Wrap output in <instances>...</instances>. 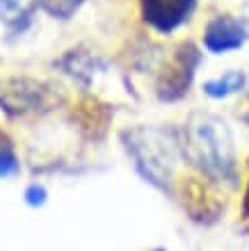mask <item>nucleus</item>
<instances>
[{"mask_svg": "<svg viewBox=\"0 0 249 251\" xmlns=\"http://www.w3.org/2000/svg\"><path fill=\"white\" fill-rule=\"evenodd\" d=\"M181 155L213 183L236 180V146L226 121L210 112H192L178 132Z\"/></svg>", "mask_w": 249, "mask_h": 251, "instance_id": "nucleus-1", "label": "nucleus"}, {"mask_svg": "<svg viewBox=\"0 0 249 251\" xmlns=\"http://www.w3.org/2000/svg\"><path fill=\"white\" fill-rule=\"evenodd\" d=\"M119 139L139 178L160 192H171L174 169L181 155L178 132L163 126H131L121 130Z\"/></svg>", "mask_w": 249, "mask_h": 251, "instance_id": "nucleus-2", "label": "nucleus"}, {"mask_svg": "<svg viewBox=\"0 0 249 251\" xmlns=\"http://www.w3.org/2000/svg\"><path fill=\"white\" fill-rule=\"evenodd\" d=\"M66 100L64 89L57 82L16 75L0 82V110L7 117L46 114Z\"/></svg>", "mask_w": 249, "mask_h": 251, "instance_id": "nucleus-3", "label": "nucleus"}, {"mask_svg": "<svg viewBox=\"0 0 249 251\" xmlns=\"http://www.w3.org/2000/svg\"><path fill=\"white\" fill-rule=\"evenodd\" d=\"M203 55L194 41H181L156 75V96L160 103H176L190 92L197 69L201 66Z\"/></svg>", "mask_w": 249, "mask_h": 251, "instance_id": "nucleus-4", "label": "nucleus"}, {"mask_svg": "<svg viewBox=\"0 0 249 251\" xmlns=\"http://www.w3.org/2000/svg\"><path fill=\"white\" fill-rule=\"evenodd\" d=\"M197 5L199 0H139V12L151 30L171 34L192 19Z\"/></svg>", "mask_w": 249, "mask_h": 251, "instance_id": "nucleus-5", "label": "nucleus"}, {"mask_svg": "<svg viewBox=\"0 0 249 251\" xmlns=\"http://www.w3.org/2000/svg\"><path fill=\"white\" fill-rule=\"evenodd\" d=\"M249 30L240 19L231 14H217L206 23L203 30V48L213 55H226L247 44Z\"/></svg>", "mask_w": 249, "mask_h": 251, "instance_id": "nucleus-6", "label": "nucleus"}, {"mask_svg": "<svg viewBox=\"0 0 249 251\" xmlns=\"http://www.w3.org/2000/svg\"><path fill=\"white\" fill-rule=\"evenodd\" d=\"M53 66L62 71L64 75H69L71 80H76L83 89H89L94 82V78L99 73H105L110 69V62L101 57L99 53H94L85 46L69 48L59 55L57 60H53Z\"/></svg>", "mask_w": 249, "mask_h": 251, "instance_id": "nucleus-7", "label": "nucleus"}, {"mask_svg": "<svg viewBox=\"0 0 249 251\" xmlns=\"http://www.w3.org/2000/svg\"><path fill=\"white\" fill-rule=\"evenodd\" d=\"M208 183L213 180L188 178L183 185V205L194 222H215L222 212V199Z\"/></svg>", "mask_w": 249, "mask_h": 251, "instance_id": "nucleus-8", "label": "nucleus"}, {"mask_svg": "<svg viewBox=\"0 0 249 251\" xmlns=\"http://www.w3.org/2000/svg\"><path fill=\"white\" fill-rule=\"evenodd\" d=\"M112 117H114V107L94 96H83L73 110V119L83 130V135L89 139H103L110 128Z\"/></svg>", "mask_w": 249, "mask_h": 251, "instance_id": "nucleus-9", "label": "nucleus"}, {"mask_svg": "<svg viewBox=\"0 0 249 251\" xmlns=\"http://www.w3.org/2000/svg\"><path fill=\"white\" fill-rule=\"evenodd\" d=\"M245 85H247V75L240 69H231V71L217 75V78H210L203 82V94L210 96V99H229L233 94L243 92Z\"/></svg>", "mask_w": 249, "mask_h": 251, "instance_id": "nucleus-10", "label": "nucleus"}, {"mask_svg": "<svg viewBox=\"0 0 249 251\" xmlns=\"http://www.w3.org/2000/svg\"><path fill=\"white\" fill-rule=\"evenodd\" d=\"M37 12H44L55 21H71L85 0H32Z\"/></svg>", "mask_w": 249, "mask_h": 251, "instance_id": "nucleus-11", "label": "nucleus"}, {"mask_svg": "<svg viewBox=\"0 0 249 251\" xmlns=\"http://www.w3.org/2000/svg\"><path fill=\"white\" fill-rule=\"evenodd\" d=\"M21 172L19 155L14 151L12 139L0 132V178H12Z\"/></svg>", "mask_w": 249, "mask_h": 251, "instance_id": "nucleus-12", "label": "nucleus"}, {"mask_svg": "<svg viewBox=\"0 0 249 251\" xmlns=\"http://www.w3.org/2000/svg\"><path fill=\"white\" fill-rule=\"evenodd\" d=\"M23 201H26L30 208H41V205L48 201V190L41 183H30L23 192Z\"/></svg>", "mask_w": 249, "mask_h": 251, "instance_id": "nucleus-13", "label": "nucleus"}, {"mask_svg": "<svg viewBox=\"0 0 249 251\" xmlns=\"http://www.w3.org/2000/svg\"><path fill=\"white\" fill-rule=\"evenodd\" d=\"M23 12V7H21V0H0V21L2 23H9L14 21L19 14Z\"/></svg>", "mask_w": 249, "mask_h": 251, "instance_id": "nucleus-14", "label": "nucleus"}, {"mask_svg": "<svg viewBox=\"0 0 249 251\" xmlns=\"http://www.w3.org/2000/svg\"><path fill=\"white\" fill-rule=\"evenodd\" d=\"M243 212H245V217L249 219V183H247V190H245V199H243Z\"/></svg>", "mask_w": 249, "mask_h": 251, "instance_id": "nucleus-15", "label": "nucleus"}, {"mask_svg": "<svg viewBox=\"0 0 249 251\" xmlns=\"http://www.w3.org/2000/svg\"><path fill=\"white\" fill-rule=\"evenodd\" d=\"M153 251H165V249H153Z\"/></svg>", "mask_w": 249, "mask_h": 251, "instance_id": "nucleus-16", "label": "nucleus"}]
</instances>
